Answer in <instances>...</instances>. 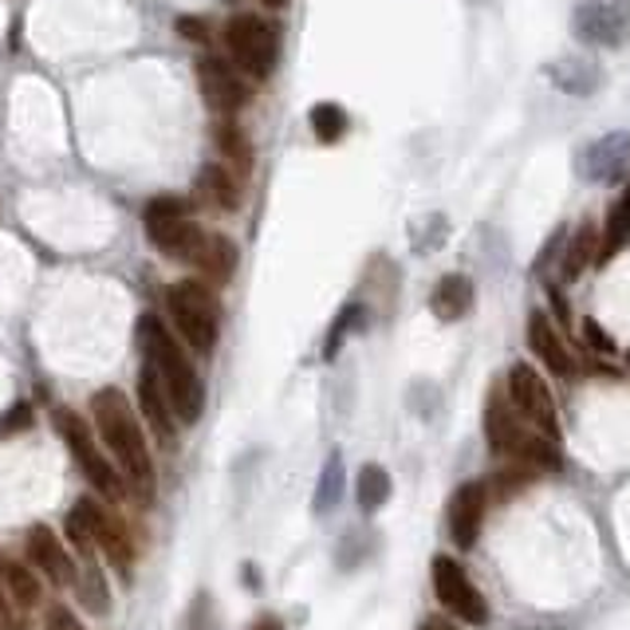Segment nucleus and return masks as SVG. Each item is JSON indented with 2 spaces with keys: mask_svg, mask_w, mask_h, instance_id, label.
<instances>
[{
  "mask_svg": "<svg viewBox=\"0 0 630 630\" xmlns=\"http://www.w3.org/2000/svg\"><path fill=\"white\" fill-rule=\"evenodd\" d=\"M91 418H95L103 450L118 465L130 496L146 504L154 496V458L146 450V433L135 414V406L126 402V395L118 387H103L91 395Z\"/></svg>",
  "mask_w": 630,
  "mask_h": 630,
  "instance_id": "f257e3e1",
  "label": "nucleus"
},
{
  "mask_svg": "<svg viewBox=\"0 0 630 630\" xmlns=\"http://www.w3.org/2000/svg\"><path fill=\"white\" fill-rule=\"evenodd\" d=\"M138 347H143V363H150L154 375L162 378L166 398H170L174 414L181 426H193L206 410V387H201L198 370L181 351V343L170 335V327L158 315H143L138 319Z\"/></svg>",
  "mask_w": 630,
  "mask_h": 630,
  "instance_id": "f03ea898",
  "label": "nucleus"
},
{
  "mask_svg": "<svg viewBox=\"0 0 630 630\" xmlns=\"http://www.w3.org/2000/svg\"><path fill=\"white\" fill-rule=\"evenodd\" d=\"M166 312H170V324L178 327V335L193 351H213L217 335H221V304L213 296V284H206V280H178V284H170Z\"/></svg>",
  "mask_w": 630,
  "mask_h": 630,
  "instance_id": "7ed1b4c3",
  "label": "nucleus"
},
{
  "mask_svg": "<svg viewBox=\"0 0 630 630\" xmlns=\"http://www.w3.org/2000/svg\"><path fill=\"white\" fill-rule=\"evenodd\" d=\"M52 426H55V433L63 438V445L72 450V461L80 465V473L91 481V485L99 489L107 501H123V496H130V489H126L118 465L107 458V453H103V445L95 441V433H91L87 418H80L75 410H55Z\"/></svg>",
  "mask_w": 630,
  "mask_h": 630,
  "instance_id": "20e7f679",
  "label": "nucleus"
},
{
  "mask_svg": "<svg viewBox=\"0 0 630 630\" xmlns=\"http://www.w3.org/2000/svg\"><path fill=\"white\" fill-rule=\"evenodd\" d=\"M225 48L229 60L249 80H269L280 63V28L264 20L261 12H237L225 24Z\"/></svg>",
  "mask_w": 630,
  "mask_h": 630,
  "instance_id": "39448f33",
  "label": "nucleus"
},
{
  "mask_svg": "<svg viewBox=\"0 0 630 630\" xmlns=\"http://www.w3.org/2000/svg\"><path fill=\"white\" fill-rule=\"evenodd\" d=\"M146 221V237L158 252L174 256V261H189L198 256L201 241H206V229L193 221L186 198H154L143 213Z\"/></svg>",
  "mask_w": 630,
  "mask_h": 630,
  "instance_id": "423d86ee",
  "label": "nucleus"
},
{
  "mask_svg": "<svg viewBox=\"0 0 630 630\" xmlns=\"http://www.w3.org/2000/svg\"><path fill=\"white\" fill-rule=\"evenodd\" d=\"M433 591H438V603L450 607V615L473 622V627H485L489 622V603L485 595L473 587V579L465 576V567L450 556L433 559Z\"/></svg>",
  "mask_w": 630,
  "mask_h": 630,
  "instance_id": "0eeeda50",
  "label": "nucleus"
},
{
  "mask_svg": "<svg viewBox=\"0 0 630 630\" xmlns=\"http://www.w3.org/2000/svg\"><path fill=\"white\" fill-rule=\"evenodd\" d=\"M198 87L206 95L209 111H217L221 118H233L252 99L249 75H241L233 63L217 60V55H201L198 60Z\"/></svg>",
  "mask_w": 630,
  "mask_h": 630,
  "instance_id": "6e6552de",
  "label": "nucleus"
},
{
  "mask_svg": "<svg viewBox=\"0 0 630 630\" xmlns=\"http://www.w3.org/2000/svg\"><path fill=\"white\" fill-rule=\"evenodd\" d=\"M571 28L576 36L591 48H619L627 40L630 28V9L622 0H584L571 12Z\"/></svg>",
  "mask_w": 630,
  "mask_h": 630,
  "instance_id": "1a4fd4ad",
  "label": "nucleus"
},
{
  "mask_svg": "<svg viewBox=\"0 0 630 630\" xmlns=\"http://www.w3.org/2000/svg\"><path fill=\"white\" fill-rule=\"evenodd\" d=\"M508 398L521 410V418H528L532 426H540L548 438H556V402H552L544 378L528 367V363H513L508 370Z\"/></svg>",
  "mask_w": 630,
  "mask_h": 630,
  "instance_id": "9d476101",
  "label": "nucleus"
},
{
  "mask_svg": "<svg viewBox=\"0 0 630 630\" xmlns=\"http://www.w3.org/2000/svg\"><path fill=\"white\" fill-rule=\"evenodd\" d=\"M24 548H28V559H32V567H36L40 576L52 579L55 587H75V579H80V564H75V556L63 548V540L48 528V524H32Z\"/></svg>",
  "mask_w": 630,
  "mask_h": 630,
  "instance_id": "9b49d317",
  "label": "nucleus"
},
{
  "mask_svg": "<svg viewBox=\"0 0 630 630\" xmlns=\"http://www.w3.org/2000/svg\"><path fill=\"white\" fill-rule=\"evenodd\" d=\"M138 406H143V418L146 426H150V433L158 438V445L162 450H174L178 445V414H174L170 398H166V387L162 378L154 375L150 363H143V370H138Z\"/></svg>",
  "mask_w": 630,
  "mask_h": 630,
  "instance_id": "f8f14e48",
  "label": "nucleus"
},
{
  "mask_svg": "<svg viewBox=\"0 0 630 630\" xmlns=\"http://www.w3.org/2000/svg\"><path fill=\"white\" fill-rule=\"evenodd\" d=\"M630 170V135L615 130V135L595 138L584 154H579V174L595 186H615L622 174Z\"/></svg>",
  "mask_w": 630,
  "mask_h": 630,
  "instance_id": "ddd939ff",
  "label": "nucleus"
},
{
  "mask_svg": "<svg viewBox=\"0 0 630 630\" xmlns=\"http://www.w3.org/2000/svg\"><path fill=\"white\" fill-rule=\"evenodd\" d=\"M87 513H91V528H95V544H99L103 559H107L123 579H130V571H135V540H130V532H126L123 521L111 516L95 496H87Z\"/></svg>",
  "mask_w": 630,
  "mask_h": 630,
  "instance_id": "4468645a",
  "label": "nucleus"
},
{
  "mask_svg": "<svg viewBox=\"0 0 630 630\" xmlns=\"http://www.w3.org/2000/svg\"><path fill=\"white\" fill-rule=\"evenodd\" d=\"M485 504H489V489L485 481H465V485L453 493L450 501V536L461 552H469L477 544L481 524H485Z\"/></svg>",
  "mask_w": 630,
  "mask_h": 630,
  "instance_id": "2eb2a0df",
  "label": "nucleus"
},
{
  "mask_svg": "<svg viewBox=\"0 0 630 630\" xmlns=\"http://www.w3.org/2000/svg\"><path fill=\"white\" fill-rule=\"evenodd\" d=\"M485 438L493 453H516L528 433L521 430V410L513 406L508 390H493L485 406Z\"/></svg>",
  "mask_w": 630,
  "mask_h": 630,
  "instance_id": "dca6fc26",
  "label": "nucleus"
},
{
  "mask_svg": "<svg viewBox=\"0 0 630 630\" xmlns=\"http://www.w3.org/2000/svg\"><path fill=\"white\" fill-rule=\"evenodd\" d=\"M198 193H201V198H206L213 209H221V213H233V209H241V178H237V174L229 170L225 162L201 166V174H198Z\"/></svg>",
  "mask_w": 630,
  "mask_h": 630,
  "instance_id": "f3484780",
  "label": "nucleus"
},
{
  "mask_svg": "<svg viewBox=\"0 0 630 630\" xmlns=\"http://www.w3.org/2000/svg\"><path fill=\"white\" fill-rule=\"evenodd\" d=\"M473 307V280L461 276V272H450V276H441L433 284V296H430V312L438 315L441 324H453L461 315H469Z\"/></svg>",
  "mask_w": 630,
  "mask_h": 630,
  "instance_id": "a211bd4d",
  "label": "nucleus"
},
{
  "mask_svg": "<svg viewBox=\"0 0 630 630\" xmlns=\"http://www.w3.org/2000/svg\"><path fill=\"white\" fill-rule=\"evenodd\" d=\"M198 272L206 276V284H229L237 272V244L225 233H206L198 256H193Z\"/></svg>",
  "mask_w": 630,
  "mask_h": 630,
  "instance_id": "6ab92c4d",
  "label": "nucleus"
},
{
  "mask_svg": "<svg viewBox=\"0 0 630 630\" xmlns=\"http://www.w3.org/2000/svg\"><path fill=\"white\" fill-rule=\"evenodd\" d=\"M528 343H532V351L544 359V367H548L552 375H571V355H567V347L559 343L556 327H552V319L544 312L528 315Z\"/></svg>",
  "mask_w": 630,
  "mask_h": 630,
  "instance_id": "aec40b11",
  "label": "nucleus"
},
{
  "mask_svg": "<svg viewBox=\"0 0 630 630\" xmlns=\"http://www.w3.org/2000/svg\"><path fill=\"white\" fill-rule=\"evenodd\" d=\"M213 143H217V150H221V162H225L237 178H244V174L252 170V143L233 118H217Z\"/></svg>",
  "mask_w": 630,
  "mask_h": 630,
  "instance_id": "412c9836",
  "label": "nucleus"
},
{
  "mask_svg": "<svg viewBox=\"0 0 630 630\" xmlns=\"http://www.w3.org/2000/svg\"><path fill=\"white\" fill-rule=\"evenodd\" d=\"M0 584H4V591H9V599L20 611H32V607H40V599H44L40 579L32 576V567L20 564V559H4V564H0Z\"/></svg>",
  "mask_w": 630,
  "mask_h": 630,
  "instance_id": "4be33fe9",
  "label": "nucleus"
},
{
  "mask_svg": "<svg viewBox=\"0 0 630 630\" xmlns=\"http://www.w3.org/2000/svg\"><path fill=\"white\" fill-rule=\"evenodd\" d=\"M552 80H556V87L567 91V95H591L603 75H599V67H595L591 60H559L552 63Z\"/></svg>",
  "mask_w": 630,
  "mask_h": 630,
  "instance_id": "5701e85b",
  "label": "nucleus"
},
{
  "mask_svg": "<svg viewBox=\"0 0 630 630\" xmlns=\"http://www.w3.org/2000/svg\"><path fill=\"white\" fill-rule=\"evenodd\" d=\"M591 261H599V229L591 221H584L564 249V280H576Z\"/></svg>",
  "mask_w": 630,
  "mask_h": 630,
  "instance_id": "b1692460",
  "label": "nucleus"
},
{
  "mask_svg": "<svg viewBox=\"0 0 630 630\" xmlns=\"http://www.w3.org/2000/svg\"><path fill=\"white\" fill-rule=\"evenodd\" d=\"M343 489H347V469H343V453L332 450L324 461V473H319V485H315V513H332L343 501Z\"/></svg>",
  "mask_w": 630,
  "mask_h": 630,
  "instance_id": "393cba45",
  "label": "nucleus"
},
{
  "mask_svg": "<svg viewBox=\"0 0 630 630\" xmlns=\"http://www.w3.org/2000/svg\"><path fill=\"white\" fill-rule=\"evenodd\" d=\"M627 241H630V186L622 189L619 206H615V213L607 217V229H603V237H599V261L595 264H607Z\"/></svg>",
  "mask_w": 630,
  "mask_h": 630,
  "instance_id": "a878e982",
  "label": "nucleus"
},
{
  "mask_svg": "<svg viewBox=\"0 0 630 630\" xmlns=\"http://www.w3.org/2000/svg\"><path fill=\"white\" fill-rule=\"evenodd\" d=\"M75 595H80V603L87 607L91 615H107L111 611V591H107V579H103L99 564L87 559L80 567V579H75Z\"/></svg>",
  "mask_w": 630,
  "mask_h": 630,
  "instance_id": "bb28decb",
  "label": "nucleus"
},
{
  "mask_svg": "<svg viewBox=\"0 0 630 630\" xmlns=\"http://www.w3.org/2000/svg\"><path fill=\"white\" fill-rule=\"evenodd\" d=\"M390 473L382 465H363L359 469V481H355V496H359V508L363 513H375L382 504L390 501Z\"/></svg>",
  "mask_w": 630,
  "mask_h": 630,
  "instance_id": "cd10ccee",
  "label": "nucleus"
},
{
  "mask_svg": "<svg viewBox=\"0 0 630 630\" xmlns=\"http://www.w3.org/2000/svg\"><path fill=\"white\" fill-rule=\"evenodd\" d=\"M513 458L524 461L528 469H536V473H540V469L556 473V469L564 465V458H559V450H556V438H548V433H528Z\"/></svg>",
  "mask_w": 630,
  "mask_h": 630,
  "instance_id": "c85d7f7f",
  "label": "nucleus"
},
{
  "mask_svg": "<svg viewBox=\"0 0 630 630\" xmlns=\"http://www.w3.org/2000/svg\"><path fill=\"white\" fill-rule=\"evenodd\" d=\"M63 532H67V540L75 544V552H80L83 559H95L99 544H95V528H91L87 496H83V501H75V508L67 513V521H63Z\"/></svg>",
  "mask_w": 630,
  "mask_h": 630,
  "instance_id": "c756f323",
  "label": "nucleus"
},
{
  "mask_svg": "<svg viewBox=\"0 0 630 630\" xmlns=\"http://www.w3.org/2000/svg\"><path fill=\"white\" fill-rule=\"evenodd\" d=\"M347 111L339 107V103H315L312 107V130H315V138L319 143H339L343 135H347Z\"/></svg>",
  "mask_w": 630,
  "mask_h": 630,
  "instance_id": "7c9ffc66",
  "label": "nucleus"
},
{
  "mask_svg": "<svg viewBox=\"0 0 630 630\" xmlns=\"http://www.w3.org/2000/svg\"><path fill=\"white\" fill-rule=\"evenodd\" d=\"M532 477H536V469H528L524 461H516V469H504V473H496V496H513L521 493V489L532 485Z\"/></svg>",
  "mask_w": 630,
  "mask_h": 630,
  "instance_id": "2f4dec72",
  "label": "nucleus"
},
{
  "mask_svg": "<svg viewBox=\"0 0 630 630\" xmlns=\"http://www.w3.org/2000/svg\"><path fill=\"white\" fill-rule=\"evenodd\" d=\"M359 307H343L339 312V319H335L332 324V335H327V343H324V359H335V355H339V347H343V339H347V332H351V324L355 319H359Z\"/></svg>",
  "mask_w": 630,
  "mask_h": 630,
  "instance_id": "473e14b6",
  "label": "nucleus"
},
{
  "mask_svg": "<svg viewBox=\"0 0 630 630\" xmlns=\"http://www.w3.org/2000/svg\"><path fill=\"white\" fill-rule=\"evenodd\" d=\"M32 406L28 402H17L12 410H4L0 414V438H12V433H20V430H32Z\"/></svg>",
  "mask_w": 630,
  "mask_h": 630,
  "instance_id": "72a5a7b5",
  "label": "nucleus"
},
{
  "mask_svg": "<svg viewBox=\"0 0 630 630\" xmlns=\"http://www.w3.org/2000/svg\"><path fill=\"white\" fill-rule=\"evenodd\" d=\"M44 630H83V622L75 619L72 607L48 603V611H44Z\"/></svg>",
  "mask_w": 630,
  "mask_h": 630,
  "instance_id": "f704fd0d",
  "label": "nucleus"
},
{
  "mask_svg": "<svg viewBox=\"0 0 630 630\" xmlns=\"http://www.w3.org/2000/svg\"><path fill=\"white\" fill-rule=\"evenodd\" d=\"M584 339L591 343V347H595V351H599V355H611V351H615L611 335H607L603 327L595 324V319H584Z\"/></svg>",
  "mask_w": 630,
  "mask_h": 630,
  "instance_id": "c9c22d12",
  "label": "nucleus"
},
{
  "mask_svg": "<svg viewBox=\"0 0 630 630\" xmlns=\"http://www.w3.org/2000/svg\"><path fill=\"white\" fill-rule=\"evenodd\" d=\"M178 32L186 40H193V44H209V24H206V20H193V17L178 20Z\"/></svg>",
  "mask_w": 630,
  "mask_h": 630,
  "instance_id": "e433bc0d",
  "label": "nucleus"
},
{
  "mask_svg": "<svg viewBox=\"0 0 630 630\" xmlns=\"http://www.w3.org/2000/svg\"><path fill=\"white\" fill-rule=\"evenodd\" d=\"M186 630H209V595H198V599H193Z\"/></svg>",
  "mask_w": 630,
  "mask_h": 630,
  "instance_id": "4c0bfd02",
  "label": "nucleus"
},
{
  "mask_svg": "<svg viewBox=\"0 0 630 630\" xmlns=\"http://www.w3.org/2000/svg\"><path fill=\"white\" fill-rule=\"evenodd\" d=\"M12 627V599L9 591H4V584H0V630H9Z\"/></svg>",
  "mask_w": 630,
  "mask_h": 630,
  "instance_id": "58836bf2",
  "label": "nucleus"
},
{
  "mask_svg": "<svg viewBox=\"0 0 630 630\" xmlns=\"http://www.w3.org/2000/svg\"><path fill=\"white\" fill-rule=\"evenodd\" d=\"M249 630H284V622H280L276 615H261V619L252 622Z\"/></svg>",
  "mask_w": 630,
  "mask_h": 630,
  "instance_id": "ea45409f",
  "label": "nucleus"
},
{
  "mask_svg": "<svg viewBox=\"0 0 630 630\" xmlns=\"http://www.w3.org/2000/svg\"><path fill=\"white\" fill-rule=\"evenodd\" d=\"M422 630H458L445 615H430V619L422 622Z\"/></svg>",
  "mask_w": 630,
  "mask_h": 630,
  "instance_id": "a19ab883",
  "label": "nucleus"
},
{
  "mask_svg": "<svg viewBox=\"0 0 630 630\" xmlns=\"http://www.w3.org/2000/svg\"><path fill=\"white\" fill-rule=\"evenodd\" d=\"M264 9H284V4H288V0H261Z\"/></svg>",
  "mask_w": 630,
  "mask_h": 630,
  "instance_id": "79ce46f5",
  "label": "nucleus"
},
{
  "mask_svg": "<svg viewBox=\"0 0 630 630\" xmlns=\"http://www.w3.org/2000/svg\"><path fill=\"white\" fill-rule=\"evenodd\" d=\"M627 363H630V355H627Z\"/></svg>",
  "mask_w": 630,
  "mask_h": 630,
  "instance_id": "37998d69",
  "label": "nucleus"
}]
</instances>
